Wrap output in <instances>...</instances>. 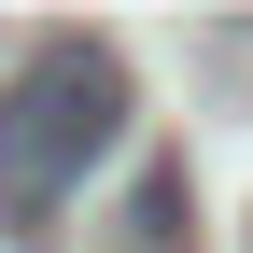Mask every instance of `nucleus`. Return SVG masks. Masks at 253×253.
<instances>
[{
	"instance_id": "1",
	"label": "nucleus",
	"mask_w": 253,
	"mask_h": 253,
	"mask_svg": "<svg viewBox=\"0 0 253 253\" xmlns=\"http://www.w3.org/2000/svg\"><path fill=\"white\" fill-rule=\"evenodd\" d=\"M113 141H126V71H113V42H42L14 84H0V211L42 225Z\"/></svg>"
}]
</instances>
